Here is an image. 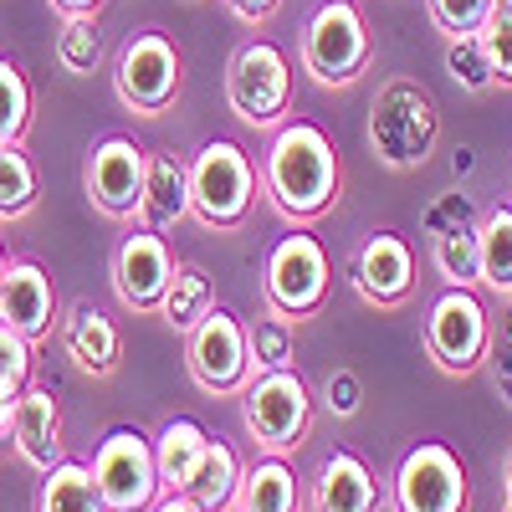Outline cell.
I'll return each instance as SVG.
<instances>
[{
  "label": "cell",
  "mask_w": 512,
  "mask_h": 512,
  "mask_svg": "<svg viewBox=\"0 0 512 512\" xmlns=\"http://www.w3.org/2000/svg\"><path fill=\"white\" fill-rule=\"evenodd\" d=\"M374 47H369V26L359 16L354 0H323L303 31V67L323 88H349L364 77Z\"/></svg>",
  "instance_id": "cell-5"
},
{
  "label": "cell",
  "mask_w": 512,
  "mask_h": 512,
  "mask_svg": "<svg viewBox=\"0 0 512 512\" xmlns=\"http://www.w3.org/2000/svg\"><path fill=\"white\" fill-rule=\"evenodd\" d=\"M226 103L246 128H277L292 103V62L272 41H246L226 67Z\"/></svg>",
  "instance_id": "cell-6"
},
{
  "label": "cell",
  "mask_w": 512,
  "mask_h": 512,
  "mask_svg": "<svg viewBox=\"0 0 512 512\" xmlns=\"http://www.w3.org/2000/svg\"><path fill=\"white\" fill-rule=\"evenodd\" d=\"M395 512H466V466L451 446L420 441L395 472Z\"/></svg>",
  "instance_id": "cell-12"
},
{
  "label": "cell",
  "mask_w": 512,
  "mask_h": 512,
  "mask_svg": "<svg viewBox=\"0 0 512 512\" xmlns=\"http://www.w3.org/2000/svg\"><path fill=\"white\" fill-rule=\"evenodd\" d=\"M323 400H328V410H333V415H344V420H349V415H359L364 390H359V379H354L349 369H338V374L323 384Z\"/></svg>",
  "instance_id": "cell-36"
},
{
  "label": "cell",
  "mask_w": 512,
  "mask_h": 512,
  "mask_svg": "<svg viewBox=\"0 0 512 512\" xmlns=\"http://www.w3.org/2000/svg\"><path fill=\"white\" fill-rule=\"evenodd\" d=\"M236 487H241V461H236V451H231L226 441H210L185 492H190L205 512H226V507L236 502Z\"/></svg>",
  "instance_id": "cell-24"
},
{
  "label": "cell",
  "mask_w": 512,
  "mask_h": 512,
  "mask_svg": "<svg viewBox=\"0 0 512 512\" xmlns=\"http://www.w3.org/2000/svg\"><path fill=\"white\" fill-rule=\"evenodd\" d=\"M6 267H11V262H6V251H0V277H6Z\"/></svg>",
  "instance_id": "cell-42"
},
{
  "label": "cell",
  "mask_w": 512,
  "mask_h": 512,
  "mask_svg": "<svg viewBox=\"0 0 512 512\" xmlns=\"http://www.w3.org/2000/svg\"><path fill=\"white\" fill-rule=\"evenodd\" d=\"M185 216H190V164H180L175 154H149L139 221L164 231V226H175Z\"/></svg>",
  "instance_id": "cell-20"
},
{
  "label": "cell",
  "mask_w": 512,
  "mask_h": 512,
  "mask_svg": "<svg viewBox=\"0 0 512 512\" xmlns=\"http://www.w3.org/2000/svg\"><path fill=\"white\" fill-rule=\"evenodd\" d=\"M338 154L318 123H282L262 159V190L287 221L308 226L338 200Z\"/></svg>",
  "instance_id": "cell-1"
},
{
  "label": "cell",
  "mask_w": 512,
  "mask_h": 512,
  "mask_svg": "<svg viewBox=\"0 0 512 512\" xmlns=\"http://www.w3.org/2000/svg\"><path fill=\"white\" fill-rule=\"evenodd\" d=\"M477 41H482V52H487L492 77L512 88V6H492L487 21L477 26Z\"/></svg>",
  "instance_id": "cell-32"
},
{
  "label": "cell",
  "mask_w": 512,
  "mask_h": 512,
  "mask_svg": "<svg viewBox=\"0 0 512 512\" xmlns=\"http://www.w3.org/2000/svg\"><path fill=\"white\" fill-rule=\"evenodd\" d=\"M57 62H62V72H72V77H93V72L103 67V31H98V16H62Z\"/></svg>",
  "instance_id": "cell-28"
},
{
  "label": "cell",
  "mask_w": 512,
  "mask_h": 512,
  "mask_svg": "<svg viewBox=\"0 0 512 512\" xmlns=\"http://www.w3.org/2000/svg\"><path fill=\"white\" fill-rule=\"evenodd\" d=\"M190 379L200 384L205 395H231L246 390L251 379V344H246V328L231 308H210L195 328H190Z\"/></svg>",
  "instance_id": "cell-11"
},
{
  "label": "cell",
  "mask_w": 512,
  "mask_h": 512,
  "mask_svg": "<svg viewBox=\"0 0 512 512\" xmlns=\"http://www.w3.org/2000/svg\"><path fill=\"white\" fill-rule=\"evenodd\" d=\"M62 349L77 369L88 374H113L118 369V354H123V338L113 328L108 313H98L93 303H77L72 318L62 323Z\"/></svg>",
  "instance_id": "cell-19"
},
{
  "label": "cell",
  "mask_w": 512,
  "mask_h": 512,
  "mask_svg": "<svg viewBox=\"0 0 512 512\" xmlns=\"http://www.w3.org/2000/svg\"><path fill=\"white\" fill-rule=\"evenodd\" d=\"M210 308H216V292H210V277L200 272V267H190V262H180L175 267V277H169V292H164V303H159V318L169 323V328H195Z\"/></svg>",
  "instance_id": "cell-25"
},
{
  "label": "cell",
  "mask_w": 512,
  "mask_h": 512,
  "mask_svg": "<svg viewBox=\"0 0 512 512\" xmlns=\"http://www.w3.org/2000/svg\"><path fill=\"white\" fill-rule=\"evenodd\" d=\"M226 512H246V507H236V502H231V507H226Z\"/></svg>",
  "instance_id": "cell-43"
},
{
  "label": "cell",
  "mask_w": 512,
  "mask_h": 512,
  "mask_svg": "<svg viewBox=\"0 0 512 512\" xmlns=\"http://www.w3.org/2000/svg\"><path fill=\"white\" fill-rule=\"evenodd\" d=\"M36 512H108V507H103V492H98V482H93V466L62 456L52 472H41Z\"/></svg>",
  "instance_id": "cell-23"
},
{
  "label": "cell",
  "mask_w": 512,
  "mask_h": 512,
  "mask_svg": "<svg viewBox=\"0 0 512 512\" xmlns=\"http://www.w3.org/2000/svg\"><path fill=\"white\" fill-rule=\"evenodd\" d=\"M113 88H118V103L128 113H164L180 93V52L164 31H139L123 41V52L113 62Z\"/></svg>",
  "instance_id": "cell-8"
},
{
  "label": "cell",
  "mask_w": 512,
  "mask_h": 512,
  "mask_svg": "<svg viewBox=\"0 0 512 512\" xmlns=\"http://www.w3.org/2000/svg\"><path fill=\"white\" fill-rule=\"evenodd\" d=\"M497 6V0H431V21L446 31V36H472L487 11Z\"/></svg>",
  "instance_id": "cell-35"
},
{
  "label": "cell",
  "mask_w": 512,
  "mask_h": 512,
  "mask_svg": "<svg viewBox=\"0 0 512 512\" xmlns=\"http://www.w3.org/2000/svg\"><path fill=\"white\" fill-rule=\"evenodd\" d=\"M93 482L108 512H149L164 487L154 466V441L144 431H113L93 456Z\"/></svg>",
  "instance_id": "cell-10"
},
{
  "label": "cell",
  "mask_w": 512,
  "mask_h": 512,
  "mask_svg": "<svg viewBox=\"0 0 512 512\" xmlns=\"http://www.w3.org/2000/svg\"><path fill=\"white\" fill-rule=\"evenodd\" d=\"M175 267L180 262L169 256V241L154 226H134L113 251V292H118V303L134 308V313H159Z\"/></svg>",
  "instance_id": "cell-13"
},
{
  "label": "cell",
  "mask_w": 512,
  "mask_h": 512,
  "mask_svg": "<svg viewBox=\"0 0 512 512\" xmlns=\"http://www.w3.org/2000/svg\"><path fill=\"white\" fill-rule=\"evenodd\" d=\"M502 477H507V497H512V451H507V466H502Z\"/></svg>",
  "instance_id": "cell-41"
},
{
  "label": "cell",
  "mask_w": 512,
  "mask_h": 512,
  "mask_svg": "<svg viewBox=\"0 0 512 512\" xmlns=\"http://www.w3.org/2000/svg\"><path fill=\"white\" fill-rule=\"evenodd\" d=\"M256 200V164L241 144L210 139L190 159V216L210 231H236Z\"/></svg>",
  "instance_id": "cell-2"
},
{
  "label": "cell",
  "mask_w": 512,
  "mask_h": 512,
  "mask_svg": "<svg viewBox=\"0 0 512 512\" xmlns=\"http://www.w3.org/2000/svg\"><path fill=\"white\" fill-rule=\"evenodd\" d=\"M11 420H16V400H0V441H11Z\"/></svg>",
  "instance_id": "cell-40"
},
{
  "label": "cell",
  "mask_w": 512,
  "mask_h": 512,
  "mask_svg": "<svg viewBox=\"0 0 512 512\" xmlns=\"http://www.w3.org/2000/svg\"><path fill=\"white\" fill-rule=\"evenodd\" d=\"M241 420L251 441L282 456L297 441L308 436V420H313V390L303 384V374L292 369H262L246 379V395H241Z\"/></svg>",
  "instance_id": "cell-4"
},
{
  "label": "cell",
  "mask_w": 512,
  "mask_h": 512,
  "mask_svg": "<svg viewBox=\"0 0 512 512\" xmlns=\"http://www.w3.org/2000/svg\"><path fill=\"white\" fill-rule=\"evenodd\" d=\"M36 205V169L21 144H0V221H21Z\"/></svg>",
  "instance_id": "cell-29"
},
{
  "label": "cell",
  "mask_w": 512,
  "mask_h": 512,
  "mask_svg": "<svg viewBox=\"0 0 512 512\" xmlns=\"http://www.w3.org/2000/svg\"><path fill=\"white\" fill-rule=\"evenodd\" d=\"M236 507L246 512H297V477L282 456H262L241 472V487H236Z\"/></svg>",
  "instance_id": "cell-22"
},
{
  "label": "cell",
  "mask_w": 512,
  "mask_h": 512,
  "mask_svg": "<svg viewBox=\"0 0 512 512\" xmlns=\"http://www.w3.org/2000/svg\"><path fill=\"white\" fill-rule=\"evenodd\" d=\"M246 344H251V374H262V369H292V354H297L292 318H282V313L256 318L246 328Z\"/></svg>",
  "instance_id": "cell-30"
},
{
  "label": "cell",
  "mask_w": 512,
  "mask_h": 512,
  "mask_svg": "<svg viewBox=\"0 0 512 512\" xmlns=\"http://www.w3.org/2000/svg\"><path fill=\"white\" fill-rule=\"evenodd\" d=\"M477 251H482V287L512 292V205H497L477 226Z\"/></svg>",
  "instance_id": "cell-27"
},
{
  "label": "cell",
  "mask_w": 512,
  "mask_h": 512,
  "mask_svg": "<svg viewBox=\"0 0 512 512\" xmlns=\"http://www.w3.org/2000/svg\"><path fill=\"white\" fill-rule=\"evenodd\" d=\"M354 287L374 308L405 303L410 287H415V251H410V241L395 236V231H374L354 251Z\"/></svg>",
  "instance_id": "cell-15"
},
{
  "label": "cell",
  "mask_w": 512,
  "mask_h": 512,
  "mask_svg": "<svg viewBox=\"0 0 512 512\" xmlns=\"http://www.w3.org/2000/svg\"><path fill=\"white\" fill-rule=\"evenodd\" d=\"M277 6H282V0H226V11H231L236 21H246V26L272 21V16H277Z\"/></svg>",
  "instance_id": "cell-37"
},
{
  "label": "cell",
  "mask_w": 512,
  "mask_h": 512,
  "mask_svg": "<svg viewBox=\"0 0 512 512\" xmlns=\"http://www.w3.org/2000/svg\"><path fill=\"white\" fill-rule=\"evenodd\" d=\"M497 6H512V0H497Z\"/></svg>",
  "instance_id": "cell-45"
},
{
  "label": "cell",
  "mask_w": 512,
  "mask_h": 512,
  "mask_svg": "<svg viewBox=\"0 0 512 512\" xmlns=\"http://www.w3.org/2000/svg\"><path fill=\"white\" fill-rule=\"evenodd\" d=\"M374 507H379V482L354 451H338L318 466L313 512H374Z\"/></svg>",
  "instance_id": "cell-18"
},
{
  "label": "cell",
  "mask_w": 512,
  "mask_h": 512,
  "mask_svg": "<svg viewBox=\"0 0 512 512\" xmlns=\"http://www.w3.org/2000/svg\"><path fill=\"white\" fill-rule=\"evenodd\" d=\"M144 169H149V154L123 139V134H108L103 144H93L88 154V200L103 210V216H139V200H144Z\"/></svg>",
  "instance_id": "cell-14"
},
{
  "label": "cell",
  "mask_w": 512,
  "mask_h": 512,
  "mask_svg": "<svg viewBox=\"0 0 512 512\" xmlns=\"http://www.w3.org/2000/svg\"><path fill=\"white\" fill-rule=\"evenodd\" d=\"M205 446H210V436H205V425H195V420H169L164 431L154 436V466H159V487L164 492H185L190 487V477H195V466H200V456H205Z\"/></svg>",
  "instance_id": "cell-21"
},
{
  "label": "cell",
  "mask_w": 512,
  "mask_h": 512,
  "mask_svg": "<svg viewBox=\"0 0 512 512\" xmlns=\"http://www.w3.org/2000/svg\"><path fill=\"white\" fill-rule=\"evenodd\" d=\"M446 72L461 82V88H472V93H482V88H492V67H487V52H482V41H477V31L472 36H451V47H446Z\"/></svg>",
  "instance_id": "cell-33"
},
{
  "label": "cell",
  "mask_w": 512,
  "mask_h": 512,
  "mask_svg": "<svg viewBox=\"0 0 512 512\" xmlns=\"http://www.w3.org/2000/svg\"><path fill=\"white\" fill-rule=\"evenodd\" d=\"M31 384V344L0 323V400H16Z\"/></svg>",
  "instance_id": "cell-34"
},
{
  "label": "cell",
  "mask_w": 512,
  "mask_h": 512,
  "mask_svg": "<svg viewBox=\"0 0 512 512\" xmlns=\"http://www.w3.org/2000/svg\"><path fill=\"white\" fill-rule=\"evenodd\" d=\"M0 323L16 328L26 344L47 338L57 323V292L52 277L41 272L36 262H11L6 277H0Z\"/></svg>",
  "instance_id": "cell-16"
},
{
  "label": "cell",
  "mask_w": 512,
  "mask_h": 512,
  "mask_svg": "<svg viewBox=\"0 0 512 512\" xmlns=\"http://www.w3.org/2000/svg\"><path fill=\"white\" fill-rule=\"evenodd\" d=\"M11 446L21 451L26 466H36V472H52V466L62 461V410H57L52 390H36V384H26V390L16 395Z\"/></svg>",
  "instance_id": "cell-17"
},
{
  "label": "cell",
  "mask_w": 512,
  "mask_h": 512,
  "mask_svg": "<svg viewBox=\"0 0 512 512\" xmlns=\"http://www.w3.org/2000/svg\"><path fill=\"white\" fill-rule=\"evenodd\" d=\"M52 6H57L62 16H98L103 0H52Z\"/></svg>",
  "instance_id": "cell-39"
},
{
  "label": "cell",
  "mask_w": 512,
  "mask_h": 512,
  "mask_svg": "<svg viewBox=\"0 0 512 512\" xmlns=\"http://www.w3.org/2000/svg\"><path fill=\"white\" fill-rule=\"evenodd\" d=\"M502 512H512V497H507V507H502Z\"/></svg>",
  "instance_id": "cell-44"
},
{
  "label": "cell",
  "mask_w": 512,
  "mask_h": 512,
  "mask_svg": "<svg viewBox=\"0 0 512 512\" xmlns=\"http://www.w3.org/2000/svg\"><path fill=\"white\" fill-rule=\"evenodd\" d=\"M369 139H374V154L390 169L425 164L431 139H436V103H431V93L415 88V82H390V88L374 98Z\"/></svg>",
  "instance_id": "cell-7"
},
{
  "label": "cell",
  "mask_w": 512,
  "mask_h": 512,
  "mask_svg": "<svg viewBox=\"0 0 512 512\" xmlns=\"http://www.w3.org/2000/svg\"><path fill=\"white\" fill-rule=\"evenodd\" d=\"M431 262L446 287H477L482 282V251H477V226H441Z\"/></svg>",
  "instance_id": "cell-26"
},
{
  "label": "cell",
  "mask_w": 512,
  "mask_h": 512,
  "mask_svg": "<svg viewBox=\"0 0 512 512\" xmlns=\"http://www.w3.org/2000/svg\"><path fill=\"white\" fill-rule=\"evenodd\" d=\"M328 287H333V267H328V251L318 236L292 231V236L272 241L267 262H262V292H267L272 313L303 323L328 303Z\"/></svg>",
  "instance_id": "cell-3"
},
{
  "label": "cell",
  "mask_w": 512,
  "mask_h": 512,
  "mask_svg": "<svg viewBox=\"0 0 512 512\" xmlns=\"http://www.w3.org/2000/svg\"><path fill=\"white\" fill-rule=\"evenodd\" d=\"M425 349L446 374H472L492 349V323L472 287H446L425 318Z\"/></svg>",
  "instance_id": "cell-9"
},
{
  "label": "cell",
  "mask_w": 512,
  "mask_h": 512,
  "mask_svg": "<svg viewBox=\"0 0 512 512\" xmlns=\"http://www.w3.org/2000/svg\"><path fill=\"white\" fill-rule=\"evenodd\" d=\"M149 512H205V507H200L190 492H164V497H159Z\"/></svg>",
  "instance_id": "cell-38"
},
{
  "label": "cell",
  "mask_w": 512,
  "mask_h": 512,
  "mask_svg": "<svg viewBox=\"0 0 512 512\" xmlns=\"http://www.w3.org/2000/svg\"><path fill=\"white\" fill-rule=\"evenodd\" d=\"M26 128H31V82L11 57H0V144H21Z\"/></svg>",
  "instance_id": "cell-31"
}]
</instances>
